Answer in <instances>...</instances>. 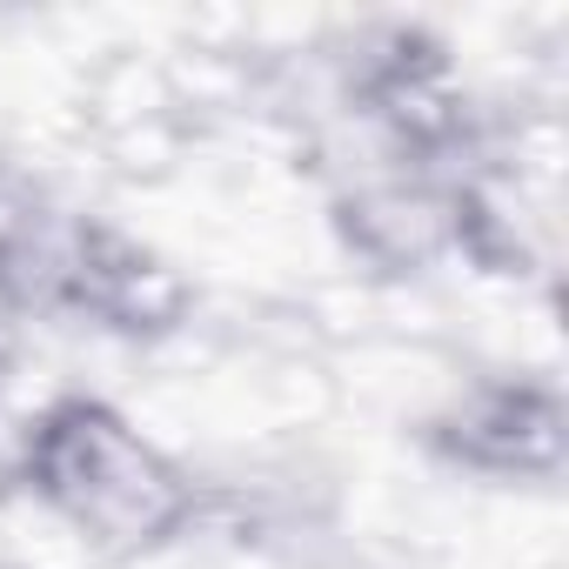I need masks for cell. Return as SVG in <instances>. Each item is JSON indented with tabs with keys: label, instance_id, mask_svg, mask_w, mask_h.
I'll return each instance as SVG.
<instances>
[{
	"label": "cell",
	"instance_id": "cell-4",
	"mask_svg": "<svg viewBox=\"0 0 569 569\" xmlns=\"http://www.w3.org/2000/svg\"><path fill=\"white\" fill-rule=\"evenodd\" d=\"M329 228L369 281H416L449 261V188L436 168L369 161L329 174Z\"/></svg>",
	"mask_w": 569,
	"mask_h": 569
},
{
	"label": "cell",
	"instance_id": "cell-6",
	"mask_svg": "<svg viewBox=\"0 0 569 569\" xmlns=\"http://www.w3.org/2000/svg\"><path fill=\"white\" fill-rule=\"evenodd\" d=\"M0 569H28V562H21V556H8V549H0Z\"/></svg>",
	"mask_w": 569,
	"mask_h": 569
},
{
	"label": "cell",
	"instance_id": "cell-2",
	"mask_svg": "<svg viewBox=\"0 0 569 569\" xmlns=\"http://www.w3.org/2000/svg\"><path fill=\"white\" fill-rule=\"evenodd\" d=\"M34 296L68 309L74 322L134 342V349H168L194 329L201 289L194 274L148 234L121 228L114 214H74L54 221V241L41 254Z\"/></svg>",
	"mask_w": 569,
	"mask_h": 569
},
{
	"label": "cell",
	"instance_id": "cell-1",
	"mask_svg": "<svg viewBox=\"0 0 569 569\" xmlns=\"http://www.w3.org/2000/svg\"><path fill=\"white\" fill-rule=\"evenodd\" d=\"M8 489L88 562H154L214 509L208 482L101 389H54L28 416Z\"/></svg>",
	"mask_w": 569,
	"mask_h": 569
},
{
	"label": "cell",
	"instance_id": "cell-5",
	"mask_svg": "<svg viewBox=\"0 0 569 569\" xmlns=\"http://www.w3.org/2000/svg\"><path fill=\"white\" fill-rule=\"evenodd\" d=\"M48 241H54V208L41 181L14 154H0V296H34Z\"/></svg>",
	"mask_w": 569,
	"mask_h": 569
},
{
	"label": "cell",
	"instance_id": "cell-3",
	"mask_svg": "<svg viewBox=\"0 0 569 569\" xmlns=\"http://www.w3.org/2000/svg\"><path fill=\"white\" fill-rule=\"evenodd\" d=\"M416 442L449 476L489 489H556L569 469V402L542 369H462L416 422Z\"/></svg>",
	"mask_w": 569,
	"mask_h": 569
}]
</instances>
